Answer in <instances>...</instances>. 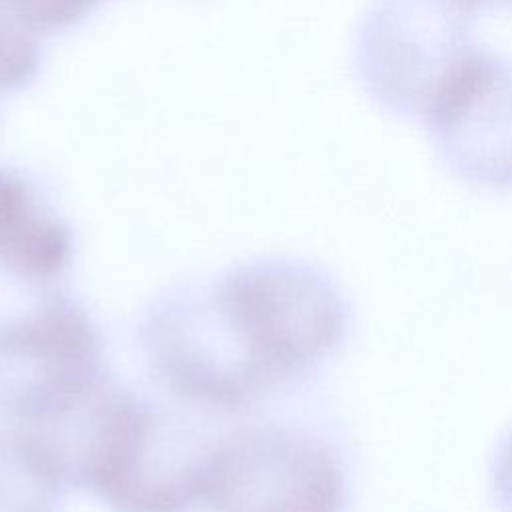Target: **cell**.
Masks as SVG:
<instances>
[{
    "instance_id": "6da1fadb",
    "label": "cell",
    "mask_w": 512,
    "mask_h": 512,
    "mask_svg": "<svg viewBox=\"0 0 512 512\" xmlns=\"http://www.w3.org/2000/svg\"><path fill=\"white\" fill-rule=\"evenodd\" d=\"M208 292L264 394L314 372L348 334L342 290L328 272L304 260L254 258L228 268Z\"/></svg>"
},
{
    "instance_id": "7a4b0ae2",
    "label": "cell",
    "mask_w": 512,
    "mask_h": 512,
    "mask_svg": "<svg viewBox=\"0 0 512 512\" xmlns=\"http://www.w3.org/2000/svg\"><path fill=\"white\" fill-rule=\"evenodd\" d=\"M210 448L146 400L112 392L90 416L74 474L114 512H186L202 502Z\"/></svg>"
},
{
    "instance_id": "3957f363",
    "label": "cell",
    "mask_w": 512,
    "mask_h": 512,
    "mask_svg": "<svg viewBox=\"0 0 512 512\" xmlns=\"http://www.w3.org/2000/svg\"><path fill=\"white\" fill-rule=\"evenodd\" d=\"M100 334L80 304L48 294L0 318V416L58 424L80 410L102 380Z\"/></svg>"
},
{
    "instance_id": "277c9868",
    "label": "cell",
    "mask_w": 512,
    "mask_h": 512,
    "mask_svg": "<svg viewBox=\"0 0 512 512\" xmlns=\"http://www.w3.org/2000/svg\"><path fill=\"white\" fill-rule=\"evenodd\" d=\"M472 14L450 0H374L354 36L362 90L398 118H424L476 50Z\"/></svg>"
},
{
    "instance_id": "5b68a950",
    "label": "cell",
    "mask_w": 512,
    "mask_h": 512,
    "mask_svg": "<svg viewBox=\"0 0 512 512\" xmlns=\"http://www.w3.org/2000/svg\"><path fill=\"white\" fill-rule=\"evenodd\" d=\"M338 448L294 426H256L212 442L202 502L212 512H344Z\"/></svg>"
},
{
    "instance_id": "8992f818",
    "label": "cell",
    "mask_w": 512,
    "mask_h": 512,
    "mask_svg": "<svg viewBox=\"0 0 512 512\" xmlns=\"http://www.w3.org/2000/svg\"><path fill=\"white\" fill-rule=\"evenodd\" d=\"M140 340L152 374L186 402L236 410L266 396L228 338L208 286L160 296L144 316Z\"/></svg>"
},
{
    "instance_id": "52a82bcc",
    "label": "cell",
    "mask_w": 512,
    "mask_h": 512,
    "mask_svg": "<svg viewBox=\"0 0 512 512\" xmlns=\"http://www.w3.org/2000/svg\"><path fill=\"white\" fill-rule=\"evenodd\" d=\"M432 148L458 180L512 190V62L476 48L422 118Z\"/></svg>"
},
{
    "instance_id": "ba28073f",
    "label": "cell",
    "mask_w": 512,
    "mask_h": 512,
    "mask_svg": "<svg viewBox=\"0 0 512 512\" xmlns=\"http://www.w3.org/2000/svg\"><path fill=\"white\" fill-rule=\"evenodd\" d=\"M72 232L28 178L0 168V272L42 284L58 278L72 260Z\"/></svg>"
},
{
    "instance_id": "9c48e42d",
    "label": "cell",
    "mask_w": 512,
    "mask_h": 512,
    "mask_svg": "<svg viewBox=\"0 0 512 512\" xmlns=\"http://www.w3.org/2000/svg\"><path fill=\"white\" fill-rule=\"evenodd\" d=\"M70 466L42 434L0 430V512H60Z\"/></svg>"
},
{
    "instance_id": "30bf717a",
    "label": "cell",
    "mask_w": 512,
    "mask_h": 512,
    "mask_svg": "<svg viewBox=\"0 0 512 512\" xmlns=\"http://www.w3.org/2000/svg\"><path fill=\"white\" fill-rule=\"evenodd\" d=\"M104 0H0V8L32 36L78 24Z\"/></svg>"
},
{
    "instance_id": "8fae6325",
    "label": "cell",
    "mask_w": 512,
    "mask_h": 512,
    "mask_svg": "<svg viewBox=\"0 0 512 512\" xmlns=\"http://www.w3.org/2000/svg\"><path fill=\"white\" fill-rule=\"evenodd\" d=\"M458 8H462L468 14L474 12H500V10H512V0H450Z\"/></svg>"
}]
</instances>
